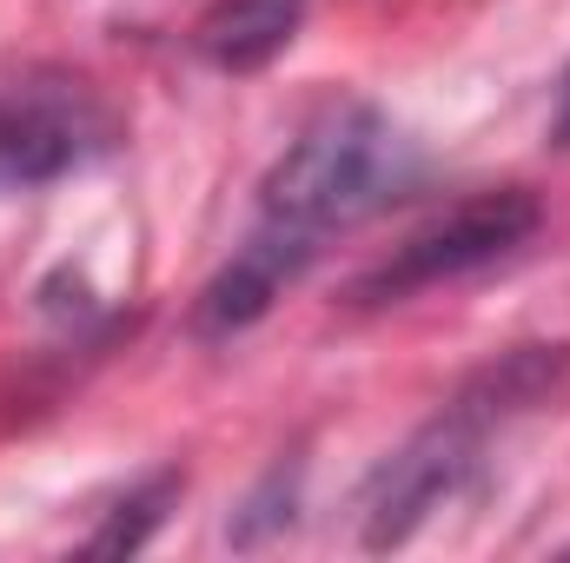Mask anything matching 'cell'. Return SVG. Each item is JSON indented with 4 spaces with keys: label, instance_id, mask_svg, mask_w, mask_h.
Returning <instances> with one entry per match:
<instances>
[{
    "label": "cell",
    "instance_id": "obj_2",
    "mask_svg": "<svg viewBox=\"0 0 570 563\" xmlns=\"http://www.w3.org/2000/svg\"><path fill=\"white\" fill-rule=\"evenodd\" d=\"M405 179H412V152L399 140V127L379 107L345 100V107H325L279 152V166L259 186V219L318 246V239L372 219L379 206H392V192H405Z\"/></svg>",
    "mask_w": 570,
    "mask_h": 563
},
{
    "label": "cell",
    "instance_id": "obj_4",
    "mask_svg": "<svg viewBox=\"0 0 570 563\" xmlns=\"http://www.w3.org/2000/svg\"><path fill=\"white\" fill-rule=\"evenodd\" d=\"M538 219H544L538 199L518 192V186L478 192V199H464L458 213H444L438 226L412 233L379 273H365V279H358V305H399V298H412V292L451 285V279H464V273H484V266H498L504 253H518V246L538 233Z\"/></svg>",
    "mask_w": 570,
    "mask_h": 563
},
{
    "label": "cell",
    "instance_id": "obj_8",
    "mask_svg": "<svg viewBox=\"0 0 570 563\" xmlns=\"http://www.w3.org/2000/svg\"><path fill=\"white\" fill-rule=\"evenodd\" d=\"M551 140L570 146V73H564V93H558V113H551Z\"/></svg>",
    "mask_w": 570,
    "mask_h": 563
},
{
    "label": "cell",
    "instance_id": "obj_5",
    "mask_svg": "<svg viewBox=\"0 0 570 563\" xmlns=\"http://www.w3.org/2000/svg\"><path fill=\"white\" fill-rule=\"evenodd\" d=\"M312 259H318V246H312V239L279 233V226H266V219H259V233H253V239H246V246L213 273L206 292H199L193 325H199L206 338H233V332L259 325V318L273 312V298H279V292L298 279Z\"/></svg>",
    "mask_w": 570,
    "mask_h": 563
},
{
    "label": "cell",
    "instance_id": "obj_6",
    "mask_svg": "<svg viewBox=\"0 0 570 563\" xmlns=\"http://www.w3.org/2000/svg\"><path fill=\"white\" fill-rule=\"evenodd\" d=\"M312 0H213L193 20V53L213 73H259L298 40Z\"/></svg>",
    "mask_w": 570,
    "mask_h": 563
},
{
    "label": "cell",
    "instance_id": "obj_3",
    "mask_svg": "<svg viewBox=\"0 0 570 563\" xmlns=\"http://www.w3.org/2000/svg\"><path fill=\"white\" fill-rule=\"evenodd\" d=\"M120 120L73 73H20L0 80V192L53 186L100 152H114Z\"/></svg>",
    "mask_w": 570,
    "mask_h": 563
},
{
    "label": "cell",
    "instance_id": "obj_1",
    "mask_svg": "<svg viewBox=\"0 0 570 563\" xmlns=\"http://www.w3.org/2000/svg\"><path fill=\"white\" fill-rule=\"evenodd\" d=\"M570 385V345H511L458 385V398L419 424L365 484V551L405 544L431 511H444L484 464L491 431L538 405H558Z\"/></svg>",
    "mask_w": 570,
    "mask_h": 563
},
{
    "label": "cell",
    "instance_id": "obj_7",
    "mask_svg": "<svg viewBox=\"0 0 570 563\" xmlns=\"http://www.w3.org/2000/svg\"><path fill=\"white\" fill-rule=\"evenodd\" d=\"M179 497V471H159L153 484H140L127 504H120V517L87 544V551H100V557H120V551H140L146 537L159 531V517H166V504Z\"/></svg>",
    "mask_w": 570,
    "mask_h": 563
}]
</instances>
